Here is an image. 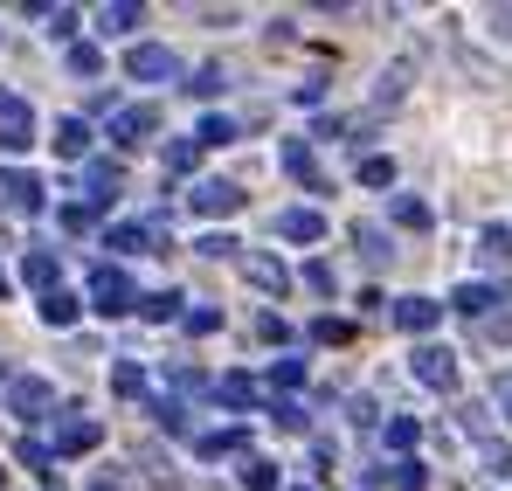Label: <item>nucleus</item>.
I'll return each mask as SVG.
<instances>
[{
  "instance_id": "423d86ee",
  "label": "nucleus",
  "mask_w": 512,
  "mask_h": 491,
  "mask_svg": "<svg viewBox=\"0 0 512 491\" xmlns=\"http://www.w3.org/2000/svg\"><path fill=\"white\" fill-rule=\"evenodd\" d=\"M97 443H104V422H97V415H70V422L56 429V450H49V457H90Z\"/></svg>"
},
{
  "instance_id": "79ce46f5",
  "label": "nucleus",
  "mask_w": 512,
  "mask_h": 491,
  "mask_svg": "<svg viewBox=\"0 0 512 491\" xmlns=\"http://www.w3.org/2000/svg\"><path fill=\"white\" fill-rule=\"evenodd\" d=\"M305 284H312L319 298H333V291H340V277H333V263H305Z\"/></svg>"
},
{
  "instance_id": "9b49d317",
  "label": "nucleus",
  "mask_w": 512,
  "mask_h": 491,
  "mask_svg": "<svg viewBox=\"0 0 512 491\" xmlns=\"http://www.w3.org/2000/svg\"><path fill=\"white\" fill-rule=\"evenodd\" d=\"M243 277H250L256 291H270V298H284V291H291V270H284L277 256H256V249H243Z\"/></svg>"
},
{
  "instance_id": "aec40b11",
  "label": "nucleus",
  "mask_w": 512,
  "mask_h": 491,
  "mask_svg": "<svg viewBox=\"0 0 512 491\" xmlns=\"http://www.w3.org/2000/svg\"><path fill=\"white\" fill-rule=\"evenodd\" d=\"M388 215H395L409 236H423L429 222H436V215H429V201H416V194H395V201H388Z\"/></svg>"
},
{
  "instance_id": "72a5a7b5",
  "label": "nucleus",
  "mask_w": 512,
  "mask_h": 491,
  "mask_svg": "<svg viewBox=\"0 0 512 491\" xmlns=\"http://www.w3.org/2000/svg\"><path fill=\"white\" fill-rule=\"evenodd\" d=\"M236 139V118H201V132H194V146H229Z\"/></svg>"
},
{
  "instance_id": "09e8293b",
  "label": "nucleus",
  "mask_w": 512,
  "mask_h": 491,
  "mask_svg": "<svg viewBox=\"0 0 512 491\" xmlns=\"http://www.w3.org/2000/svg\"><path fill=\"white\" fill-rule=\"evenodd\" d=\"M256 332H263V339H277V346H284V339H291V326H284V319H277V312H263V319H256Z\"/></svg>"
},
{
  "instance_id": "5701e85b",
  "label": "nucleus",
  "mask_w": 512,
  "mask_h": 491,
  "mask_svg": "<svg viewBox=\"0 0 512 491\" xmlns=\"http://www.w3.org/2000/svg\"><path fill=\"white\" fill-rule=\"evenodd\" d=\"M56 153H63V160H84L90 153V125L84 118H63V125H56Z\"/></svg>"
},
{
  "instance_id": "cd10ccee",
  "label": "nucleus",
  "mask_w": 512,
  "mask_h": 491,
  "mask_svg": "<svg viewBox=\"0 0 512 491\" xmlns=\"http://www.w3.org/2000/svg\"><path fill=\"white\" fill-rule=\"evenodd\" d=\"M70 77H104V49L97 42H70Z\"/></svg>"
},
{
  "instance_id": "f03ea898",
  "label": "nucleus",
  "mask_w": 512,
  "mask_h": 491,
  "mask_svg": "<svg viewBox=\"0 0 512 491\" xmlns=\"http://www.w3.org/2000/svg\"><path fill=\"white\" fill-rule=\"evenodd\" d=\"M90 305H97L104 319H125V312L139 305V291H132V277H125L118 263H104V270L90 277Z\"/></svg>"
},
{
  "instance_id": "8fccbe9b",
  "label": "nucleus",
  "mask_w": 512,
  "mask_h": 491,
  "mask_svg": "<svg viewBox=\"0 0 512 491\" xmlns=\"http://www.w3.org/2000/svg\"><path fill=\"white\" fill-rule=\"evenodd\" d=\"M485 464H492V471L506 478V471H512V450H506V443H485Z\"/></svg>"
},
{
  "instance_id": "f257e3e1",
  "label": "nucleus",
  "mask_w": 512,
  "mask_h": 491,
  "mask_svg": "<svg viewBox=\"0 0 512 491\" xmlns=\"http://www.w3.org/2000/svg\"><path fill=\"white\" fill-rule=\"evenodd\" d=\"M125 77L132 83H173L180 77V56H173L167 42H132L125 49Z\"/></svg>"
},
{
  "instance_id": "bb28decb",
  "label": "nucleus",
  "mask_w": 512,
  "mask_h": 491,
  "mask_svg": "<svg viewBox=\"0 0 512 491\" xmlns=\"http://www.w3.org/2000/svg\"><path fill=\"white\" fill-rule=\"evenodd\" d=\"M381 485H395V491H429V471L416 464V457H402V464H388V471H381Z\"/></svg>"
},
{
  "instance_id": "a19ab883",
  "label": "nucleus",
  "mask_w": 512,
  "mask_h": 491,
  "mask_svg": "<svg viewBox=\"0 0 512 491\" xmlns=\"http://www.w3.org/2000/svg\"><path fill=\"white\" fill-rule=\"evenodd\" d=\"M360 187H395V160H360Z\"/></svg>"
},
{
  "instance_id": "6ab92c4d",
  "label": "nucleus",
  "mask_w": 512,
  "mask_h": 491,
  "mask_svg": "<svg viewBox=\"0 0 512 491\" xmlns=\"http://www.w3.org/2000/svg\"><path fill=\"white\" fill-rule=\"evenodd\" d=\"M111 395L146 402V367H139V360H111Z\"/></svg>"
},
{
  "instance_id": "dca6fc26",
  "label": "nucleus",
  "mask_w": 512,
  "mask_h": 491,
  "mask_svg": "<svg viewBox=\"0 0 512 491\" xmlns=\"http://www.w3.org/2000/svg\"><path fill=\"white\" fill-rule=\"evenodd\" d=\"M277 236H284V243H319V236H326V215H319V208H284V215H277Z\"/></svg>"
},
{
  "instance_id": "4c0bfd02",
  "label": "nucleus",
  "mask_w": 512,
  "mask_h": 491,
  "mask_svg": "<svg viewBox=\"0 0 512 491\" xmlns=\"http://www.w3.org/2000/svg\"><path fill=\"white\" fill-rule=\"evenodd\" d=\"M201 256H215V263H222V256H243V243H236V236H229V229H215V236H201Z\"/></svg>"
},
{
  "instance_id": "7ed1b4c3",
  "label": "nucleus",
  "mask_w": 512,
  "mask_h": 491,
  "mask_svg": "<svg viewBox=\"0 0 512 491\" xmlns=\"http://www.w3.org/2000/svg\"><path fill=\"white\" fill-rule=\"evenodd\" d=\"M21 146H35V111H28V97L0 90V153H21Z\"/></svg>"
},
{
  "instance_id": "a211bd4d",
  "label": "nucleus",
  "mask_w": 512,
  "mask_h": 491,
  "mask_svg": "<svg viewBox=\"0 0 512 491\" xmlns=\"http://www.w3.org/2000/svg\"><path fill=\"white\" fill-rule=\"evenodd\" d=\"M208 395H215V402H222V409H256V381L250 374H222V381H208Z\"/></svg>"
},
{
  "instance_id": "603ef678",
  "label": "nucleus",
  "mask_w": 512,
  "mask_h": 491,
  "mask_svg": "<svg viewBox=\"0 0 512 491\" xmlns=\"http://www.w3.org/2000/svg\"><path fill=\"white\" fill-rule=\"evenodd\" d=\"M7 291H14V277H7V270H0V298H7Z\"/></svg>"
},
{
  "instance_id": "a878e982",
  "label": "nucleus",
  "mask_w": 512,
  "mask_h": 491,
  "mask_svg": "<svg viewBox=\"0 0 512 491\" xmlns=\"http://www.w3.org/2000/svg\"><path fill=\"white\" fill-rule=\"evenodd\" d=\"M270 422H277V429H291V436H305V429H312L305 402H291V395H270Z\"/></svg>"
},
{
  "instance_id": "7c9ffc66",
  "label": "nucleus",
  "mask_w": 512,
  "mask_h": 491,
  "mask_svg": "<svg viewBox=\"0 0 512 491\" xmlns=\"http://www.w3.org/2000/svg\"><path fill=\"white\" fill-rule=\"evenodd\" d=\"M416 436H423V429H416V415H388V450H402V457H409V450H416Z\"/></svg>"
},
{
  "instance_id": "f3484780",
  "label": "nucleus",
  "mask_w": 512,
  "mask_h": 491,
  "mask_svg": "<svg viewBox=\"0 0 512 491\" xmlns=\"http://www.w3.org/2000/svg\"><path fill=\"white\" fill-rule=\"evenodd\" d=\"M492 305H506V291H492V284H457L450 291V312H464V319H485Z\"/></svg>"
},
{
  "instance_id": "6e6552de",
  "label": "nucleus",
  "mask_w": 512,
  "mask_h": 491,
  "mask_svg": "<svg viewBox=\"0 0 512 491\" xmlns=\"http://www.w3.org/2000/svg\"><path fill=\"white\" fill-rule=\"evenodd\" d=\"M187 201H194L201 215H236V208H243L250 194H243L236 180H194V194H187Z\"/></svg>"
},
{
  "instance_id": "864d4df0",
  "label": "nucleus",
  "mask_w": 512,
  "mask_h": 491,
  "mask_svg": "<svg viewBox=\"0 0 512 491\" xmlns=\"http://www.w3.org/2000/svg\"><path fill=\"white\" fill-rule=\"evenodd\" d=\"M90 491H118V485H111V478H97V485H90Z\"/></svg>"
},
{
  "instance_id": "ddd939ff",
  "label": "nucleus",
  "mask_w": 512,
  "mask_h": 491,
  "mask_svg": "<svg viewBox=\"0 0 512 491\" xmlns=\"http://www.w3.org/2000/svg\"><path fill=\"white\" fill-rule=\"evenodd\" d=\"M153 243H173L167 229H146V222H118L111 236H104V249H118V256H146Z\"/></svg>"
},
{
  "instance_id": "6e6d98bb",
  "label": "nucleus",
  "mask_w": 512,
  "mask_h": 491,
  "mask_svg": "<svg viewBox=\"0 0 512 491\" xmlns=\"http://www.w3.org/2000/svg\"><path fill=\"white\" fill-rule=\"evenodd\" d=\"M49 491H63V485H49Z\"/></svg>"
},
{
  "instance_id": "39448f33",
  "label": "nucleus",
  "mask_w": 512,
  "mask_h": 491,
  "mask_svg": "<svg viewBox=\"0 0 512 491\" xmlns=\"http://www.w3.org/2000/svg\"><path fill=\"white\" fill-rule=\"evenodd\" d=\"M409 360H416V381H423V388H436V395L457 388V353H450V346H416Z\"/></svg>"
},
{
  "instance_id": "49530a36",
  "label": "nucleus",
  "mask_w": 512,
  "mask_h": 491,
  "mask_svg": "<svg viewBox=\"0 0 512 491\" xmlns=\"http://www.w3.org/2000/svg\"><path fill=\"white\" fill-rule=\"evenodd\" d=\"M173 388H180V395H208V374H201V367H173Z\"/></svg>"
},
{
  "instance_id": "a18cd8bd",
  "label": "nucleus",
  "mask_w": 512,
  "mask_h": 491,
  "mask_svg": "<svg viewBox=\"0 0 512 491\" xmlns=\"http://www.w3.org/2000/svg\"><path fill=\"white\" fill-rule=\"evenodd\" d=\"M298 381H305V360H277L270 367V388H298Z\"/></svg>"
},
{
  "instance_id": "473e14b6",
  "label": "nucleus",
  "mask_w": 512,
  "mask_h": 491,
  "mask_svg": "<svg viewBox=\"0 0 512 491\" xmlns=\"http://www.w3.org/2000/svg\"><path fill=\"white\" fill-rule=\"evenodd\" d=\"M180 326L194 332V339H208V332H222V312L215 305H194V312H180Z\"/></svg>"
},
{
  "instance_id": "3c124183",
  "label": "nucleus",
  "mask_w": 512,
  "mask_h": 491,
  "mask_svg": "<svg viewBox=\"0 0 512 491\" xmlns=\"http://www.w3.org/2000/svg\"><path fill=\"white\" fill-rule=\"evenodd\" d=\"M499 409H506V422H512V374L499 381Z\"/></svg>"
},
{
  "instance_id": "b1692460",
  "label": "nucleus",
  "mask_w": 512,
  "mask_h": 491,
  "mask_svg": "<svg viewBox=\"0 0 512 491\" xmlns=\"http://www.w3.org/2000/svg\"><path fill=\"white\" fill-rule=\"evenodd\" d=\"M180 305H187V298H180V291H146V298H139V305H132V312H146V319H153V326H167V319H180Z\"/></svg>"
},
{
  "instance_id": "de8ad7c7",
  "label": "nucleus",
  "mask_w": 512,
  "mask_h": 491,
  "mask_svg": "<svg viewBox=\"0 0 512 491\" xmlns=\"http://www.w3.org/2000/svg\"><path fill=\"white\" fill-rule=\"evenodd\" d=\"M14 457H21V464H28V471H56V457H49V443H21V450H14Z\"/></svg>"
},
{
  "instance_id": "393cba45",
  "label": "nucleus",
  "mask_w": 512,
  "mask_h": 491,
  "mask_svg": "<svg viewBox=\"0 0 512 491\" xmlns=\"http://www.w3.org/2000/svg\"><path fill=\"white\" fill-rule=\"evenodd\" d=\"M146 415H153V422H160L167 436H187V409H180L173 395H146Z\"/></svg>"
},
{
  "instance_id": "37998d69",
  "label": "nucleus",
  "mask_w": 512,
  "mask_h": 491,
  "mask_svg": "<svg viewBox=\"0 0 512 491\" xmlns=\"http://www.w3.org/2000/svg\"><path fill=\"white\" fill-rule=\"evenodd\" d=\"M312 339H319V346H346L353 326H340V319H312Z\"/></svg>"
},
{
  "instance_id": "2eb2a0df",
  "label": "nucleus",
  "mask_w": 512,
  "mask_h": 491,
  "mask_svg": "<svg viewBox=\"0 0 512 491\" xmlns=\"http://www.w3.org/2000/svg\"><path fill=\"white\" fill-rule=\"evenodd\" d=\"M0 201H7L14 215H35V208H42V180H35V173H0Z\"/></svg>"
},
{
  "instance_id": "c03bdc74",
  "label": "nucleus",
  "mask_w": 512,
  "mask_h": 491,
  "mask_svg": "<svg viewBox=\"0 0 512 491\" xmlns=\"http://www.w3.org/2000/svg\"><path fill=\"white\" fill-rule=\"evenodd\" d=\"M56 222H63V229H70V236H84L90 222H97V208H84V201H70V208H63V215H56Z\"/></svg>"
},
{
  "instance_id": "c85d7f7f",
  "label": "nucleus",
  "mask_w": 512,
  "mask_h": 491,
  "mask_svg": "<svg viewBox=\"0 0 512 491\" xmlns=\"http://www.w3.org/2000/svg\"><path fill=\"white\" fill-rule=\"evenodd\" d=\"M243 491H277V464L270 457H243Z\"/></svg>"
},
{
  "instance_id": "f8f14e48",
  "label": "nucleus",
  "mask_w": 512,
  "mask_h": 491,
  "mask_svg": "<svg viewBox=\"0 0 512 491\" xmlns=\"http://www.w3.org/2000/svg\"><path fill=\"white\" fill-rule=\"evenodd\" d=\"M84 208H111V201H118V194H125V173H118V166L111 160H97V166H84Z\"/></svg>"
},
{
  "instance_id": "1a4fd4ad",
  "label": "nucleus",
  "mask_w": 512,
  "mask_h": 491,
  "mask_svg": "<svg viewBox=\"0 0 512 491\" xmlns=\"http://www.w3.org/2000/svg\"><path fill=\"white\" fill-rule=\"evenodd\" d=\"M153 125H160L153 104H118V111H111V139H118V146H139Z\"/></svg>"
},
{
  "instance_id": "f704fd0d",
  "label": "nucleus",
  "mask_w": 512,
  "mask_h": 491,
  "mask_svg": "<svg viewBox=\"0 0 512 491\" xmlns=\"http://www.w3.org/2000/svg\"><path fill=\"white\" fill-rule=\"evenodd\" d=\"M478 256H485V263H506L512 256V229H485V236H478Z\"/></svg>"
},
{
  "instance_id": "412c9836",
  "label": "nucleus",
  "mask_w": 512,
  "mask_h": 491,
  "mask_svg": "<svg viewBox=\"0 0 512 491\" xmlns=\"http://www.w3.org/2000/svg\"><path fill=\"white\" fill-rule=\"evenodd\" d=\"M21 277H28L35 291H56V277H63V263H56L49 249H28V263H21Z\"/></svg>"
},
{
  "instance_id": "0eeeda50",
  "label": "nucleus",
  "mask_w": 512,
  "mask_h": 491,
  "mask_svg": "<svg viewBox=\"0 0 512 491\" xmlns=\"http://www.w3.org/2000/svg\"><path fill=\"white\" fill-rule=\"evenodd\" d=\"M277 166H284V173H291L298 187L326 194V173H319V160H312V146H305V139H284V146H277Z\"/></svg>"
},
{
  "instance_id": "9d476101",
  "label": "nucleus",
  "mask_w": 512,
  "mask_h": 491,
  "mask_svg": "<svg viewBox=\"0 0 512 491\" xmlns=\"http://www.w3.org/2000/svg\"><path fill=\"white\" fill-rule=\"evenodd\" d=\"M250 450V429L243 422H229V429H208V436H194V457H208V464H222V457H243Z\"/></svg>"
},
{
  "instance_id": "e433bc0d",
  "label": "nucleus",
  "mask_w": 512,
  "mask_h": 491,
  "mask_svg": "<svg viewBox=\"0 0 512 491\" xmlns=\"http://www.w3.org/2000/svg\"><path fill=\"white\" fill-rule=\"evenodd\" d=\"M353 243H360V256H367V263H381V256H388V236H381L374 222H360V229H353Z\"/></svg>"
},
{
  "instance_id": "5fc2aeb1",
  "label": "nucleus",
  "mask_w": 512,
  "mask_h": 491,
  "mask_svg": "<svg viewBox=\"0 0 512 491\" xmlns=\"http://www.w3.org/2000/svg\"><path fill=\"white\" fill-rule=\"evenodd\" d=\"M0 381H14V374H7V360H0Z\"/></svg>"
},
{
  "instance_id": "4468645a",
  "label": "nucleus",
  "mask_w": 512,
  "mask_h": 491,
  "mask_svg": "<svg viewBox=\"0 0 512 491\" xmlns=\"http://www.w3.org/2000/svg\"><path fill=\"white\" fill-rule=\"evenodd\" d=\"M381 312H388L402 332H429L436 319H443V305H436V298H395V305H381Z\"/></svg>"
},
{
  "instance_id": "ea45409f",
  "label": "nucleus",
  "mask_w": 512,
  "mask_h": 491,
  "mask_svg": "<svg viewBox=\"0 0 512 491\" xmlns=\"http://www.w3.org/2000/svg\"><path fill=\"white\" fill-rule=\"evenodd\" d=\"M222 63H201V70H194V83H187V90H194V97H215V90H222Z\"/></svg>"
},
{
  "instance_id": "20e7f679",
  "label": "nucleus",
  "mask_w": 512,
  "mask_h": 491,
  "mask_svg": "<svg viewBox=\"0 0 512 491\" xmlns=\"http://www.w3.org/2000/svg\"><path fill=\"white\" fill-rule=\"evenodd\" d=\"M7 409L28 415V422L49 415V409H56V381H42V374H14V381H7Z\"/></svg>"
},
{
  "instance_id": "c756f323",
  "label": "nucleus",
  "mask_w": 512,
  "mask_h": 491,
  "mask_svg": "<svg viewBox=\"0 0 512 491\" xmlns=\"http://www.w3.org/2000/svg\"><path fill=\"white\" fill-rule=\"evenodd\" d=\"M97 28H104V35H125V28H139V7H132V0H118V7H104V14H97Z\"/></svg>"
},
{
  "instance_id": "2f4dec72",
  "label": "nucleus",
  "mask_w": 512,
  "mask_h": 491,
  "mask_svg": "<svg viewBox=\"0 0 512 491\" xmlns=\"http://www.w3.org/2000/svg\"><path fill=\"white\" fill-rule=\"evenodd\" d=\"M409 90V63H395V70H381V83H374V104H395Z\"/></svg>"
},
{
  "instance_id": "58836bf2",
  "label": "nucleus",
  "mask_w": 512,
  "mask_h": 491,
  "mask_svg": "<svg viewBox=\"0 0 512 491\" xmlns=\"http://www.w3.org/2000/svg\"><path fill=\"white\" fill-rule=\"evenodd\" d=\"M194 160H201L194 139H173V146H167V173H194Z\"/></svg>"
},
{
  "instance_id": "c9c22d12",
  "label": "nucleus",
  "mask_w": 512,
  "mask_h": 491,
  "mask_svg": "<svg viewBox=\"0 0 512 491\" xmlns=\"http://www.w3.org/2000/svg\"><path fill=\"white\" fill-rule=\"evenodd\" d=\"M478 339H485V346H506L512 339V312H485V319H478Z\"/></svg>"
},
{
  "instance_id": "4be33fe9",
  "label": "nucleus",
  "mask_w": 512,
  "mask_h": 491,
  "mask_svg": "<svg viewBox=\"0 0 512 491\" xmlns=\"http://www.w3.org/2000/svg\"><path fill=\"white\" fill-rule=\"evenodd\" d=\"M77 312H84V298H70L63 284L42 291V319H49V326H77Z\"/></svg>"
}]
</instances>
